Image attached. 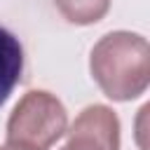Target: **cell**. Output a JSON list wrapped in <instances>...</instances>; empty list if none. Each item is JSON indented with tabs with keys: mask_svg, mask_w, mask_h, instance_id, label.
<instances>
[{
	"mask_svg": "<svg viewBox=\"0 0 150 150\" xmlns=\"http://www.w3.org/2000/svg\"><path fill=\"white\" fill-rule=\"evenodd\" d=\"M68 129L63 103L45 91L30 89L14 105L7 120V143L28 150H49Z\"/></svg>",
	"mask_w": 150,
	"mask_h": 150,
	"instance_id": "cell-2",
	"label": "cell"
},
{
	"mask_svg": "<svg viewBox=\"0 0 150 150\" xmlns=\"http://www.w3.org/2000/svg\"><path fill=\"white\" fill-rule=\"evenodd\" d=\"M54 5L61 12V16L75 26L96 23L110 9V0H54Z\"/></svg>",
	"mask_w": 150,
	"mask_h": 150,
	"instance_id": "cell-5",
	"label": "cell"
},
{
	"mask_svg": "<svg viewBox=\"0 0 150 150\" xmlns=\"http://www.w3.org/2000/svg\"><path fill=\"white\" fill-rule=\"evenodd\" d=\"M0 150H28V148H21V145H12V143H7V145H0Z\"/></svg>",
	"mask_w": 150,
	"mask_h": 150,
	"instance_id": "cell-6",
	"label": "cell"
},
{
	"mask_svg": "<svg viewBox=\"0 0 150 150\" xmlns=\"http://www.w3.org/2000/svg\"><path fill=\"white\" fill-rule=\"evenodd\" d=\"M66 134L61 150H120V120L108 105H87Z\"/></svg>",
	"mask_w": 150,
	"mask_h": 150,
	"instance_id": "cell-3",
	"label": "cell"
},
{
	"mask_svg": "<svg viewBox=\"0 0 150 150\" xmlns=\"http://www.w3.org/2000/svg\"><path fill=\"white\" fill-rule=\"evenodd\" d=\"M23 75V47L19 38L0 26V105L9 98Z\"/></svg>",
	"mask_w": 150,
	"mask_h": 150,
	"instance_id": "cell-4",
	"label": "cell"
},
{
	"mask_svg": "<svg viewBox=\"0 0 150 150\" xmlns=\"http://www.w3.org/2000/svg\"><path fill=\"white\" fill-rule=\"evenodd\" d=\"M89 70L108 98H138L150 82V45L138 33H108L94 45Z\"/></svg>",
	"mask_w": 150,
	"mask_h": 150,
	"instance_id": "cell-1",
	"label": "cell"
}]
</instances>
